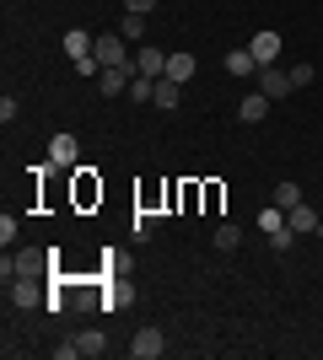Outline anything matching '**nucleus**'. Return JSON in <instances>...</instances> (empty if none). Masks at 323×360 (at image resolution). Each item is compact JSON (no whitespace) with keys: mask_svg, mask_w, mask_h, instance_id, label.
<instances>
[{"mask_svg":"<svg viewBox=\"0 0 323 360\" xmlns=\"http://www.w3.org/2000/svg\"><path fill=\"white\" fill-rule=\"evenodd\" d=\"M49 258L54 253H44V248H6V258H0V280L11 285V280H44L49 274Z\"/></svg>","mask_w":323,"mask_h":360,"instance_id":"1","label":"nucleus"},{"mask_svg":"<svg viewBox=\"0 0 323 360\" xmlns=\"http://www.w3.org/2000/svg\"><path fill=\"white\" fill-rule=\"evenodd\" d=\"M178 103H184V86L162 75V81H156V108H162V113H172V108H178Z\"/></svg>","mask_w":323,"mask_h":360,"instance_id":"11","label":"nucleus"},{"mask_svg":"<svg viewBox=\"0 0 323 360\" xmlns=\"http://www.w3.org/2000/svg\"><path fill=\"white\" fill-rule=\"evenodd\" d=\"M135 70H140V75H156V81H162V75H167V54H162L156 44H140V54H135Z\"/></svg>","mask_w":323,"mask_h":360,"instance_id":"7","label":"nucleus"},{"mask_svg":"<svg viewBox=\"0 0 323 360\" xmlns=\"http://www.w3.org/2000/svg\"><path fill=\"white\" fill-rule=\"evenodd\" d=\"M76 349H81V355H103V349H108V339H103V328H87V333H76Z\"/></svg>","mask_w":323,"mask_h":360,"instance_id":"16","label":"nucleus"},{"mask_svg":"<svg viewBox=\"0 0 323 360\" xmlns=\"http://www.w3.org/2000/svg\"><path fill=\"white\" fill-rule=\"evenodd\" d=\"M92 54H97V65H129V60H135V54H129V44H124L119 32H103V38L92 44Z\"/></svg>","mask_w":323,"mask_h":360,"instance_id":"3","label":"nucleus"},{"mask_svg":"<svg viewBox=\"0 0 323 360\" xmlns=\"http://www.w3.org/2000/svg\"><path fill=\"white\" fill-rule=\"evenodd\" d=\"M227 75H259V60H253L248 49H232L227 54Z\"/></svg>","mask_w":323,"mask_h":360,"instance_id":"13","label":"nucleus"},{"mask_svg":"<svg viewBox=\"0 0 323 360\" xmlns=\"http://www.w3.org/2000/svg\"><path fill=\"white\" fill-rule=\"evenodd\" d=\"M81 349H76V339H65V345H54V360H76Z\"/></svg>","mask_w":323,"mask_h":360,"instance_id":"25","label":"nucleus"},{"mask_svg":"<svg viewBox=\"0 0 323 360\" xmlns=\"http://www.w3.org/2000/svg\"><path fill=\"white\" fill-rule=\"evenodd\" d=\"M162 349H167V333H162V328H140L135 345H129V355H135V360H156Z\"/></svg>","mask_w":323,"mask_h":360,"instance_id":"5","label":"nucleus"},{"mask_svg":"<svg viewBox=\"0 0 323 360\" xmlns=\"http://www.w3.org/2000/svg\"><path fill=\"white\" fill-rule=\"evenodd\" d=\"M0 242H6V248L16 242V215H0Z\"/></svg>","mask_w":323,"mask_h":360,"instance_id":"23","label":"nucleus"},{"mask_svg":"<svg viewBox=\"0 0 323 360\" xmlns=\"http://www.w3.org/2000/svg\"><path fill=\"white\" fill-rule=\"evenodd\" d=\"M151 6L156 0H124V11H140V16H151Z\"/></svg>","mask_w":323,"mask_h":360,"instance_id":"26","label":"nucleus"},{"mask_svg":"<svg viewBox=\"0 0 323 360\" xmlns=\"http://www.w3.org/2000/svg\"><path fill=\"white\" fill-rule=\"evenodd\" d=\"M248 54L259 60V70H264V65H275L280 60V32H270V27L253 32V38H248Z\"/></svg>","mask_w":323,"mask_h":360,"instance_id":"4","label":"nucleus"},{"mask_svg":"<svg viewBox=\"0 0 323 360\" xmlns=\"http://www.w3.org/2000/svg\"><path fill=\"white\" fill-rule=\"evenodd\" d=\"M291 86H312V65H291Z\"/></svg>","mask_w":323,"mask_h":360,"instance_id":"24","label":"nucleus"},{"mask_svg":"<svg viewBox=\"0 0 323 360\" xmlns=\"http://www.w3.org/2000/svg\"><path fill=\"white\" fill-rule=\"evenodd\" d=\"M253 81H259V91L270 97V103H280V97H291V91H296V86H291V70H275V65H264Z\"/></svg>","mask_w":323,"mask_h":360,"instance_id":"2","label":"nucleus"},{"mask_svg":"<svg viewBox=\"0 0 323 360\" xmlns=\"http://www.w3.org/2000/svg\"><path fill=\"white\" fill-rule=\"evenodd\" d=\"M237 119L243 124H264L270 119V97H264V91H248L243 103H237Z\"/></svg>","mask_w":323,"mask_h":360,"instance_id":"8","label":"nucleus"},{"mask_svg":"<svg viewBox=\"0 0 323 360\" xmlns=\"http://www.w3.org/2000/svg\"><path fill=\"white\" fill-rule=\"evenodd\" d=\"M270 248H275V253H291V248H296V231H291V226L270 231Z\"/></svg>","mask_w":323,"mask_h":360,"instance_id":"21","label":"nucleus"},{"mask_svg":"<svg viewBox=\"0 0 323 360\" xmlns=\"http://www.w3.org/2000/svg\"><path fill=\"white\" fill-rule=\"evenodd\" d=\"M129 97H135L140 108L156 103V75H135V81H129Z\"/></svg>","mask_w":323,"mask_h":360,"instance_id":"17","label":"nucleus"},{"mask_svg":"<svg viewBox=\"0 0 323 360\" xmlns=\"http://www.w3.org/2000/svg\"><path fill=\"white\" fill-rule=\"evenodd\" d=\"M151 226H156V215H146V210H140L135 221H129V231H135V242H146V237H151Z\"/></svg>","mask_w":323,"mask_h":360,"instance_id":"22","label":"nucleus"},{"mask_svg":"<svg viewBox=\"0 0 323 360\" xmlns=\"http://www.w3.org/2000/svg\"><path fill=\"white\" fill-rule=\"evenodd\" d=\"M189 75H194V54H167V81H178V86H184Z\"/></svg>","mask_w":323,"mask_h":360,"instance_id":"14","label":"nucleus"},{"mask_svg":"<svg viewBox=\"0 0 323 360\" xmlns=\"http://www.w3.org/2000/svg\"><path fill=\"white\" fill-rule=\"evenodd\" d=\"M237 242H243V231H237V226H215V248H221V253H232V248H237Z\"/></svg>","mask_w":323,"mask_h":360,"instance_id":"20","label":"nucleus"},{"mask_svg":"<svg viewBox=\"0 0 323 360\" xmlns=\"http://www.w3.org/2000/svg\"><path fill=\"white\" fill-rule=\"evenodd\" d=\"M280 226H286V210H280L275 199H270V205H264V210H259V231H264V237H270V231H280Z\"/></svg>","mask_w":323,"mask_h":360,"instance_id":"18","label":"nucleus"},{"mask_svg":"<svg viewBox=\"0 0 323 360\" xmlns=\"http://www.w3.org/2000/svg\"><path fill=\"white\" fill-rule=\"evenodd\" d=\"M119 38H124V44H146V16H140V11H124Z\"/></svg>","mask_w":323,"mask_h":360,"instance_id":"12","label":"nucleus"},{"mask_svg":"<svg viewBox=\"0 0 323 360\" xmlns=\"http://www.w3.org/2000/svg\"><path fill=\"white\" fill-rule=\"evenodd\" d=\"M49 162H54V167H76L81 162V140L76 135H54V140H49Z\"/></svg>","mask_w":323,"mask_h":360,"instance_id":"6","label":"nucleus"},{"mask_svg":"<svg viewBox=\"0 0 323 360\" xmlns=\"http://www.w3.org/2000/svg\"><path fill=\"white\" fill-rule=\"evenodd\" d=\"M275 205H280V210H296V205H302V183L286 178V183L275 188Z\"/></svg>","mask_w":323,"mask_h":360,"instance_id":"19","label":"nucleus"},{"mask_svg":"<svg viewBox=\"0 0 323 360\" xmlns=\"http://www.w3.org/2000/svg\"><path fill=\"white\" fill-rule=\"evenodd\" d=\"M92 44H97V38H92L87 27H70V32H65V54H70V60H87V54H92Z\"/></svg>","mask_w":323,"mask_h":360,"instance_id":"10","label":"nucleus"},{"mask_svg":"<svg viewBox=\"0 0 323 360\" xmlns=\"http://www.w3.org/2000/svg\"><path fill=\"white\" fill-rule=\"evenodd\" d=\"M11 307H38V280H11Z\"/></svg>","mask_w":323,"mask_h":360,"instance_id":"15","label":"nucleus"},{"mask_svg":"<svg viewBox=\"0 0 323 360\" xmlns=\"http://www.w3.org/2000/svg\"><path fill=\"white\" fill-rule=\"evenodd\" d=\"M318 221H323V215H312V205H308V199H302L296 210H286V226H291L296 237H308V231H318Z\"/></svg>","mask_w":323,"mask_h":360,"instance_id":"9","label":"nucleus"}]
</instances>
